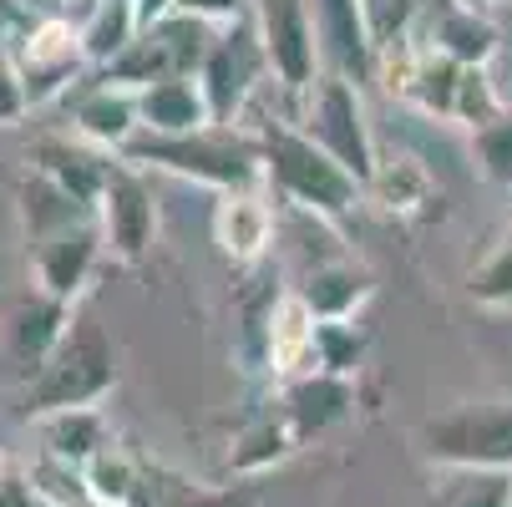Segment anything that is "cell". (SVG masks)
<instances>
[{"label":"cell","mask_w":512,"mask_h":507,"mask_svg":"<svg viewBox=\"0 0 512 507\" xmlns=\"http://www.w3.org/2000/svg\"><path fill=\"white\" fill-rule=\"evenodd\" d=\"M254 26H259V41H264V56H269L274 87L284 97L310 92L325 71V51H320L310 0H254Z\"/></svg>","instance_id":"ba28073f"},{"label":"cell","mask_w":512,"mask_h":507,"mask_svg":"<svg viewBox=\"0 0 512 507\" xmlns=\"http://www.w3.org/2000/svg\"><path fill=\"white\" fill-rule=\"evenodd\" d=\"M365 198L381 203L386 213H396V219H416V213H431V203H442L436 178L411 153H381L371 183H365Z\"/></svg>","instance_id":"44dd1931"},{"label":"cell","mask_w":512,"mask_h":507,"mask_svg":"<svg viewBox=\"0 0 512 507\" xmlns=\"http://www.w3.org/2000/svg\"><path fill=\"white\" fill-rule=\"evenodd\" d=\"M107 244H102V224L97 219H82V224H66L46 239H31L26 244V274H31V289L61 300V305H77L87 295V284L102 264Z\"/></svg>","instance_id":"30bf717a"},{"label":"cell","mask_w":512,"mask_h":507,"mask_svg":"<svg viewBox=\"0 0 512 507\" xmlns=\"http://www.w3.org/2000/svg\"><path fill=\"white\" fill-rule=\"evenodd\" d=\"M26 16H31V11L21 6V0H0V46H6V41L16 36V26H21Z\"/></svg>","instance_id":"836d02e7"},{"label":"cell","mask_w":512,"mask_h":507,"mask_svg":"<svg viewBox=\"0 0 512 507\" xmlns=\"http://www.w3.org/2000/svg\"><path fill=\"white\" fill-rule=\"evenodd\" d=\"M97 224H102L107 259H117V264H142L158 244V198H153L148 178H142V168L127 163L122 153L112 158L107 188L97 198Z\"/></svg>","instance_id":"9c48e42d"},{"label":"cell","mask_w":512,"mask_h":507,"mask_svg":"<svg viewBox=\"0 0 512 507\" xmlns=\"http://www.w3.org/2000/svg\"><path fill=\"white\" fill-rule=\"evenodd\" d=\"M112 158H117V153H102V148H92V142H82L77 132H71V137H46V142H36L31 168L46 173L51 183H61L71 198H82L87 208H97V198H102V188H107V173H112Z\"/></svg>","instance_id":"ac0fdd59"},{"label":"cell","mask_w":512,"mask_h":507,"mask_svg":"<svg viewBox=\"0 0 512 507\" xmlns=\"http://www.w3.org/2000/svg\"><path fill=\"white\" fill-rule=\"evenodd\" d=\"M365 335L360 320H320L315 330V371H330V376H355L360 360H365Z\"/></svg>","instance_id":"f1b7e54d"},{"label":"cell","mask_w":512,"mask_h":507,"mask_svg":"<svg viewBox=\"0 0 512 507\" xmlns=\"http://www.w3.org/2000/svg\"><path fill=\"white\" fill-rule=\"evenodd\" d=\"M249 132L264 158V188L295 213H315L325 224H340L365 198V183L355 173H345L315 137H305V127L295 117H264Z\"/></svg>","instance_id":"6da1fadb"},{"label":"cell","mask_w":512,"mask_h":507,"mask_svg":"<svg viewBox=\"0 0 512 507\" xmlns=\"http://www.w3.org/2000/svg\"><path fill=\"white\" fill-rule=\"evenodd\" d=\"M71 315H77V305H61V300L41 295V289H26V295L6 310V330H0L6 335V360L26 381L51 360V350L71 330Z\"/></svg>","instance_id":"4fadbf2b"},{"label":"cell","mask_w":512,"mask_h":507,"mask_svg":"<svg viewBox=\"0 0 512 507\" xmlns=\"http://www.w3.org/2000/svg\"><path fill=\"white\" fill-rule=\"evenodd\" d=\"M289 289L315 310V320H355L365 310V300L376 295V274L345 259V254H325V259H310Z\"/></svg>","instance_id":"9a60e30c"},{"label":"cell","mask_w":512,"mask_h":507,"mask_svg":"<svg viewBox=\"0 0 512 507\" xmlns=\"http://www.w3.org/2000/svg\"><path fill=\"white\" fill-rule=\"evenodd\" d=\"M355 406V386L350 376H330V371H305V376H289L284 381V396H279V411L295 431V442L305 447L310 437H325L330 426H340Z\"/></svg>","instance_id":"e0dca14e"},{"label":"cell","mask_w":512,"mask_h":507,"mask_svg":"<svg viewBox=\"0 0 512 507\" xmlns=\"http://www.w3.org/2000/svg\"><path fill=\"white\" fill-rule=\"evenodd\" d=\"M421 452L431 467L512 472V401H462L426 416Z\"/></svg>","instance_id":"5b68a950"},{"label":"cell","mask_w":512,"mask_h":507,"mask_svg":"<svg viewBox=\"0 0 512 507\" xmlns=\"http://www.w3.org/2000/svg\"><path fill=\"white\" fill-rule=\"evenodd\" d=\"M315 310L295 295V289H279V300L269 310V350H264V371H274L279 381L315 371Z\"/></svg>","instance_id":"d6986e66"},{"label":"cell","mask_w":512,"mask_h":507,"mask_svg":"<svg viewBox=\"0 0 512 507\" xmlns=\"http://www.w3.org/2000/svg\"><path fill=\"white\" fill-rule=\"evenodd\" d=\"M66 112H71V132L102 153H122L127 142L142 132V107H137V87L117 82L107 66L87 71V77L66 92Z\"/></svg>","instance_id":"8fae6325"},{"label":"cell","mask_w":512,"mask_h":507,"mask_svg":"<svg viewBox=\"0 0 512 507\" xmlns=\"http://www.w3.org/2000/svg\"><path fill=\"white\" fill-rule=\"evenodd\" d=\"M26 117H31V92H26V82H21L11 51L0 46V127H21Z\"/></svg>","instance_id":"1f68e13d"},{"label":"cell","mask_w":512,"mask_h":507,"mask_svg":"<svg viewBox=\"0 0 512 507\" xmlns=\"http://www.w3.org/2000/svg\"><path fill=\"white\" fill-rule=\"evenodd\" d=\"M365 6V21H371V36H376V51L411 36L416 21H421V6L426 0H360Z\"/></svg>","instance_id":"4dcf8cb0"},{"label":"cell","mask_w":512,"mask_h":507,"mask_svg":"<svg viewBox=\"0 0 512 507\" xmlns=\"http://www.w3.org/2000/svg\"><path fill=\"white\" fill-rule=\"evenodd\" d=\"M77 507H107V502H97V497H87V502H77Z\"/></svg>","instance_id":"ab89813d"},{"label":"cell","mask_w":512,"mask_h":507,"mask_svg":"<svg viewBox=\"0 0 512 507\" xmlns=\"http://www.w3.org/2000/svg\"><path fill=\"white\" fill-rule=\"evenodd\" d=\"M183 16H198L208 26H229V21H244L254 16V0H178Z\"/></svg>","instance_id":"d6a6232c"},{"label":"cell","mask_w":512,"mask_h":507,"mask_svg":"<svg viewBox=\"0 0 512 507\" xmlns=\"http://www.w3.org/2000/svg\"><path fill=\"white\" fill-rule=\"evenodd\" d=\"M16 477H21V467L11 462V452H6V447H0V492H6V487H11Z\"/></svg>","instance_id":"f35d334b"},{"label":"cell","mask_w":512,"mask_h":507,"mask_svg":"<svg viewBox=\"0 0 512 507\" xmlns=\"http://www.w3.org/2000/svg\"><path fill=\"white\" fill-rule=\"evenodd\" d=\"M21 6H26L31 16H66L71 0H21Z\"/></svg>","instance_id":"74e56055"},{"label":"cell","mask_w":512,"mask_h":507,"mask_svg":"<svg viewBox=\"0 0 512 507\" xmlns=\"http://www.w3.org/2000/svg\"><path fill=\"white\" fill-rule=\"evenodd\" d=\"M472 168L487 188H512V102L482 127H472Z\"/></svg>","instance_id":"4316f807"},{"label":"cell","mask_w":512,"mask_h":507,"mask_svg":"<svg viewBox=\"0 0 512 507\" xmlns=\"http://www.w3.org/2000/svg\"><path fill=\"white\" fill-rule=\"evenodd\" d=\"M274 208L264 198V188H244V193H218L213 203V244L234 269H254L264 264V254L274 249Z\"/></svg>","instance_id":"5bb4252c"},{"label":"cell","mask_w":512,"mask_h":507,"mask_svg":"<svg viewBox=\"0 0 512 507\" xmlns=\"http://www.w3.org/2000/svg\"><path fill=\"white\" fill-rule=\"evenodd\" d=\"M198 82L208 92V107H213V122L218 127H239L244 122L249 102L274 82L254 16L218 26V36H213V46H208V56L198 66Z\"/></svg>","instance_id":"52a82bcc"},{"label":"cell","mask_w":512,"mask_h":507,"mask_svg":"<svg viewBox=\"0 0 512 507\" xmlns=\"http://www.w3.org/2000/svg\"><path fill=\"white\" fill-rule=\"evenodd\" d=\"M137 107H142V132H163V137H178V132H203L213 127V107H208V92L198 77H163L153 87L137 92Z\"/></svg>","instance_id":"ffe728a7"},{"label":"cell","mask_w":512,"mask_h":507,"mask_svg":"<svg viewBox=\"0 0 512 507\" xmlns=\"http://www.w3.org/2000/svg\"><path fill=\"white\" fill-rule=\"evenodd\" d=\"M127 507H168V502H163V487H153L148 477H142V487L132 492V502H127Z\"/></svg>","instance_id":"8d00e7d4"},{"label":"cell","mask_w":512,"mask_h":507,"mask_svg":"<svg viewBox=\"0 0 512 507\" xmlns=\"http://www.w3.org/2000/svg\"><path fill=\"white\" fill-rule=\"evenodd\" d=\"M66 16H77L82 26V46L92 56V66H112L142 31V16H137V0H82L77 11H66Z\"/></svg>","instance_id":"cb8c5ba5"},{"label":"cell","mask_w":512,"mask_h":507,"mask_svg":"<svg viewBox=\"0 0 512 507\" xmlns=\"http://www.w3.org/2000/svg\"><path fill=\"white\" fill-rule=\"evenodd\" d=\"M36 437H41V452L46 457H61L71 467H87L102 447L117 442L107 416H102V406H71V411L36 416Z\"/></svg>","instance_id":"7402d4cb"},{"label":"cell","mask_w":512,"mask_h":507,"mask_svg":"<svg viewBox=\"0 0 512 507\" xmlns=\"http://www.w3.org/2000/svg\"><path fill=\"white\" fill-rule=\"evenodd\" d=\"M127 163H137L142 173H173L188 183H203L213 193H244V188H264V158H259V142L244 127H203V132H137L127 148Z\"/></svg>","instance_id":"7a4b0ae2"},{"label":"cell","mask_w":512,"mask_h":507,"mask_svg":"<svg viewBox=\"0 0 512 507\" xmlns=\"http://www.w3.org/2000/svg\"><path fill=\"white\" fill-rule=\"evenodd\" d=\"M295 122L305 127V137H315L320 148L355 173L360 183H371L381 148H376V132H371V112H365L360 82L340 77V71H320V82L310 92L295 97Z\"/></svg>","instance_id":"277c9868"},{"label":"cell","mask_w":512,"mask_h":507,"mask_svg":"<svg viewBox=\"0 0 512 507\" xmlns=\"http://www.w3.org/2000/svg\"><path fill=\"white\" fill-rule=\"evenodd\" d=\"M421 507H512V472L436 467Z\"/></svg>","instance_id":"d4e9b609"},{"label":"cell","mask_w":512,"mask_h":507,"mask_svg":"<svg viewBox=\"0 0 512 507\" xmlns=\"http://www.w3.org/2000/svg\"><path fill=\"white\" fill-rule=\"evenodd\" d=\"M421 41L447 51L452 61L462 66H487L497 51H502V31L497 21L482 11V6H462V0H426L421 6Z\"/></svg>","instance_id":"2e32d148"},{"label":"cell","mask_w":512,"mask_h":507,"mask_svg":"<svg viewBox=\"0 0 512 507\" xmlns=\"http://www.w3.org/2000/svg\"><path fill=\"white\" fill-rule=\"evenodd\" d=\"M0 507H36V492H31V482H26V472L0 492Z\"/></svg>","instance_id":"e575fe53"},{"label":"cell","mask_w":512,"mask_h":507,"mask_svg":"<svg viewBox=\"0 0 512 507\" xmlns=\"http://www.w3.org/2000/svg\"><path fill=\"white\" fill-rule=\"evenodd\" d=\"M315 11V31H320V51H325V71H340L350 82H376V36L365 21L360 0H310Z\"/></svg>","instance_id":"7c38bea8"},{"label":"cell","mask_w":512,"mask_h":507,"mask_svg":"<svg viewBox=\"0 0 512 507\" xmlns=\"http://www.w3.org/2000/svg\"><path fill=\"white\" fill-rule=\"evenodd\" d=\"M16 213H21V229H26V244L31 239H46L66 224H82V219H97V208H87L82 198H71L61 183H51L46 173L26 168L21 183H16Z\"/></svg>","instance_id":"603a6c76"},{"label":"cell","mask_w":512,"mask_h":507,"mask_svg":"<svg viewBox=\"0 0 512 507\" xmlns=\"http://www.w3.org/2000/svg\"><path fill=\"white\" fill-rule=\"evenodd\" d=\"M467 300L482 310H512V234H502L472 269H467Z\"/></svg>","instance_id":"83f0119b"},{"label":"cell","mask_w":512,"mask_h":507,"mask_svg":"<svg viewBox=\"0 0 512 507\" xmlns=\"http://www.w3.org/2000/svg\"><path fill=\"white\" fill-rule=\"evenodd\" d=\"M82 477H87V487H92V497L97 502H107V507H127L132 502V492L142 487V467L112 442V447H102L87 467H82Z\"/></svg>","instance_id":"f546056e"},{"label":"cell","mask_w":512,"mask_h":507,"mask_svg":"<svg viewBox=\"0 0 512 507\" xmlns=\"http://www.w3.org/2000/svg\"><path fill=\"white\" fill-rule=\"evenodd\" d=\"M173 11H178V0H137L142 26H153V21H163V16H173Z\"/></svg>","instance_id":"d590c367"},{"label":"cell","mask_w":512,"mask_h":507,"mask_svg":"<svg viewBox=\"0 0 512 507\" xmlns=\"http://www.w3.org/2000/svg\"><path fill=\"white\" fill-rule=\"evenodd\" d=\"M295 452H300L295 431H289L284 411H274V416H259V421H249V426L239 431V437H234L229 472H239V477H254V472H269V467H279L284 457H295Z\"/></svg>","instance_id":"484cf974"},{"label":"cell","mask_w":512,"mask_h":507,"mask_svg":"<svg viewBox=\"0 0 512 507\" xmlns=\"http://www.w3.org/2000/svg\"><path fill=\"white\" fill-rule=\"evenodd\" d=\"M112 386H117V345L97 315L77 310L71 330L51 350V360L26 381L21 411H26V421H36V416L71 411V406H102L112 396Z\"/></svg>","instance_id":"3957f363"},{"label":"cell","mask_w":512,"mask_h":507,"mask_svg":"<svg viewBox=\"0 0 512 507\" xmlns=\"http://www.w3.org/2000/svg\"><path fill=\"white\" fill-rule=\"evenodd\" d=\"M21 82L31 92V107H46L56 97H66L92 66L87 46H82V26L77 16H26L16 26V36L6 41Z\"/></svg>","instance_id":"8992f818"}]
</instances>
